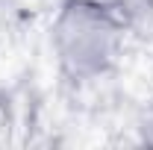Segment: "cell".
<instances>
[{"label":"cell","instance_id":"7a4b0ae2","mask_svg":"<svg viewBox=\"0 0 153 150\" xmlns=\"http://www.w3.org/2000/svg\"><path fill=\"white\" fill-rule=\"evenodd\" d=\"M141 130H144V138H147V141H150V144H153V112L147 115V124H144Z\"/></svg>","mask_w":153,"mask_h":150},{"label":"cell","instance_id":"6da1fadb","mask_svg":"<svg viewBox=\"0 0 153 150\" xmlns=\"http://www.w3.org/2000/svg\"><path fill=\"white\" fill-rule=\"evenodd\" d=\"M127 18L106 0H62L50 24V50L71 82L100 79L124 56Z\"/></svg>","mask_w":153,"mask_h":150}]
</instances>
